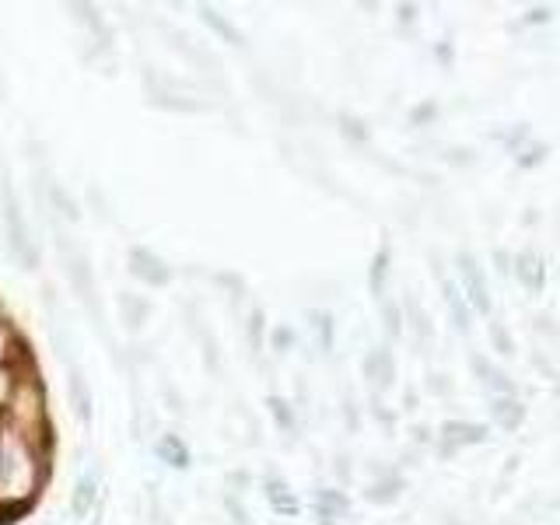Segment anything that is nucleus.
<instances>
[{"label": "nucleus", "mask_w": 560, "mask_h": 525, "mask_svg": "<svg viewBox=\"0 0 560 525\" xmlns=\"http://www.w3.org/2000/svg\"><path fill=\"white\" fill-rule=\"evenodd\" d=\"M267 498H270V504L277 508V512H284V515H291L294 512V508H298V501L288 494V487L284 483H267Z\"/></svg>", "instance_id": "obj_9"}, {"label": "nucleus", "mask_w": 560, "mask_h": 525, "mask_svg": "<svg viewBox=\"0 0 560 525\" xmlns=\"http://www.w3.org/2000/svg\"><path fill=\"white\" fill-rule=\"evenodd\" d=\"M119 312H122V319H127V326H144L148 323V312L151 305L144 302V298H137V294H119Z\"/></svg>", "instance_id": "obj_6"}, {"label": "nucleus", "mask_w": 560, "mask_h": 525, "mask_svg": "<svg viewBox=\"0 0 560 525\" xmlns=\"http://www.w3.org/2000/svg\"><path fill=\"white\" fill-rule=\"evenodd\" d=\"M95 498H98V480L88 472V477H81V483L74 487V498H70V512H74V518H84L92 512Z\"/></svg>", "instance_id": "obj_5"}, {"label": "nucleus", "mask_w": 560, "mask_h": 525, "mask_svg": "<svg viewBox=\"0 0 560 525\" xmlns=\"http://www.w3.org/2000/svg\"><path fill=\"white\" fill-rule=\"evenodd\" d=\"M0 200H4V224H8V238L14 245V253L22 256L28 267H35V249H32V238H28V228L22 218V207H18V200H14L11 175L4 165H0Z\"/></svg>", "instance_id": "obj_2"}, {"label": "nucleus", "mask_w": 560, "mask_h": 525, "mask_svg": "<svg viewBox=\"0 0 560 525\" xmlns=\"http://www.w3.org/2000/svg\"><path fill=\"white\" fill-rule=\"evenodd\" d=\"M158 455H162V459L168 466H175V469H183L189 463V452H186V445L175 434H165L162 442H158Z\"/></svg>", "instance_id": "obj_7"}, {"label": "nucleus", "mask_w": 560, "mask_h": 525, "mask_svg": "<svg viewBox=\"0 0 560 525\" xmlns=\"http://www.w3.org/2000/svg\"><path fill=\"white\" fill-rule=\"evenodd\" d=\"M130 273L133 277H140L144 284H151V288H158V284H168V267L162 259H158L154 253H148V249H130Z\"/></svg>", "instance_id": "obj_3"}, {"label": "nucleus", "mask_w": 560, "mask_h": 525, "mask_svg": "<svg viewBox=\"0 0 560 525\" xmlns=\"http://www.w3.org/2000/svg\"><path fill=\"white\" fill-rule=\"evenodd\" d=\"M200 11H203V22H207L210 28H214V32L221 35L224 43H232V46H245L242 32H235L232 25H228V22H224V18H221L218 11H210V8H200Z\"/></svg>", "instance_id": "obj_8"}, {"label": "nucleus", "mask_w": 560, "mask_h": 525, "mask_svg": "<svg viewBox=\"0 0 560 525\" xmlns=\"http://www.w3.org/2000/svg\"><path fill=\"white\" fill-rule=\"evenodd\" d=\"M57 245H60V256H63V267H67V277H70V284H74L78 298L84 302L88 315L98 323L102 319V312H98V302H95V277H92V267H88V259L81 249H74V245L67 242L63 232H57ZM102 326V323H98Z\"/></svg>", "instance_id": "obj_1"}, {"label": "nucleus", "mask_w": 560, "mask_h": 525, "mask_svg": "<svg viewBox=\"0 0 560 525\" xmlns=\"http://www.w3.org/2000/svg\"><path fill=\"white\" fill-rule=\"evenodd\" d=\"M67 396H70V407L78 410V417L84 420V424H92L95 417V399H92V385H88V378L78 372V368H70V378H67Z\"/></svg>", "instance_id": "obj_4"}]
</instances>
